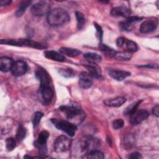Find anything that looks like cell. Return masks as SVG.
I'll return each mask as SVG.
<instances>
[{"mask_svg": "<svg viewBox=\"0 0 159 159\" xmlns=\"http://www.w3.org/2000/svg\"><path fill=\"white\" fill-rule=\"evenodd\" d=\"M70 17L68 12L63 8L57 7L50 11L47 14V22L51 26L62 25L69 22Z\"/></svg>", "mask_w": 159, "mask_h": 159, "instance_id": "1", "label": "cell"}, {"mask_svg": "<svg viewBox=\"0 0 159 159\" xmlns=\"http://www.w3.org/2000/svg\"><path fill=\"white\" fill-rule=\"evenodd\" d=\"M0 43L1 44L17 47H27L37 49H45L47 48L45 45L39 42L28 39H2Z\"/></svg>", "mask_w": 159, "mask_h": 159, "instance_id": "2", "label": "cell"}, {"mask_svg": "<svg viewBox=\"0 0 159 159\" xmlns=\"http://www.w3.org/2000/svg\"><path fill=\"white\" fill-rule=\"evenodd\" d=\"M51 122L58 129L66 132L70 137H73L75 135L77 127L75 124L66 120H58L57 119H52Z\"/></svg>", "mask_w": 159, "mask_h": 159, "instance_id": "3", "label": "cell"}, {"mask_svg": "<svg viewBox=\"0 0 159 159\" xmlns=\"http://www.w3.org/2000/svg\"><path fill=\"white\" fill-rule=\"evenodd\" d=\"M71 145V141L66 136H59L55 140L53 145L54 150L57 153H62L68 151Z\"/></svg>", "mask_w": 159, "mask_h": 159, "instance_id": "4", "label": "cell"}, {"mask_svg": "<svg viewBox=\"0 0 159 159\" xmlns=\"http://www.w3.org/2000/svg\"><path fill=\"white\" fill-rule=\"evenodd\" d=\"M48 137V132L47 130H43L39 134L38 138L34 143L35 146L39 150V153L42 155H45L47 154V141Z\"/></svg>", "mask_w": 159, "mask_h": 159, "instance_id": "5", "label": "cell"}, {"mask_svg": "<svg viewBox=\"0 0 159 159\" xmlns=\"http://www.w3.org/2000/svg\"><path fill=\"white\" fill-rule=\"evenodd\" d=\"M39 91L42 102L45 105L50 104L54 96L53 90L51 85L40 84Z\"/></svg>", "mask_w": 159, "mask_h": 159, "instance_id": "6", "label": "cell"}, {"mask_svg": "<svg viewBox=\"0 0 159 159\" xmlns=\"http://www.w3.org/2000/svg\"><path fill=\"white\" fill-rule=\"evenodd\" d=\"M59 109L65 113L68 120H73L83 114L80 108L74 106H61L59 107Z\"/></svg>", "mask_w": 159, "mask_h": 159, "instance_id": "7", "label": "cell"}, {"mask_svg": "<svg viewBox=\"0 0 159 159\" xmlns=\"http://www.w3.org/2000/svg\"><path fill=\"white\" fill-rule=\"evenodd\" d=\"M50 5L45 1H39L32 5L31 12L35 16H43L50 12Z\"/></svg>", "mask_w": 159, "mask_h": 159, "instance_id": "8", "label": "cell"}, {"mask_svg": "<svg viewBox=\"0 0 159 159\" xmlns=\"http://www.w3.org/2000/svg\"><path fill=\"white\" fill-rule=\"evenodd\" d=\"M149 116L147 111L140 109L135 111L130 116V122L134 125H137L147 119Z\"/></svg>", "mask_w": 159, "mask_h": 159, "instance_id": "9", "label": "cell"}, {"mask_svg": "<svg viewBox=\"0 0 159 159\" xmlns=\"http://www.w3.org/2000/svg\"><path fill=\"white\" fill-rule=\"evenodd\" d=\"M27 64L22 60L14 61L13 66L11 70V73L14 76H20L24 75L27 71Z\"/></svg>", "mask_w": 159, "mask_h": 159, "instance_id": "10", "label": "cell"}, {"mask_svg": "<svg viewBox=\"0 0 159 159\" xmlns=\"http://www.w3.org/2000/svg\"><path fill=\"white\" fill-rule=\"evenodd\" d=\"M35 75L41 85H51L50 76L44 68L42 67L37 68L35 72Z\"/></svg>", "mask_w": 159, "mask_h": 159, "instance_id": "11", "label": "cell"}, {"mask_svg": "<svg viewBox=\"0 0 159 159\" xmlns=\"http://www.w3.org/2000/svg\"><path fill=\"white\" fill-rule=\"evenodd\" d=\"M157 25V20H147L141 24L140 27V31L143 34L150 33L156 29Z\"/></svg>", "mask_w": 159, "mask_h": 159, "instance_id": "12", "label": "cell"}, {"mask_svg": "<svg viewBox=\"0 0 159 159\" xmlns=\"http://www.w3.org/2000/svg\"><path fill=\"white\" fill-rule=\"evenodd\" d=\"M91 77L88 72H81L79 75L78 84L82 89H88L93 85Z\"/></svg>", "mask_w": 159, "mask_h": 159, "instance_id": "13", "label": "cell"}, {"mask_svg": "<svg viewBox=\"0 0 159 159\" xmlns=\"http://www.w3.org/2000/svg\"><path fill=\"white\" fill-rule=\"evenodd\" d=\"M131 14L130 10L125 6H119L112 9L111 14L114 17H128Z\"/></svg>", "mask_w": 159, "mask_h": 159, "instance_id": "14", "label": "cell"}, {"mask_svg": "<svg viewBox=\"0 0 159 159\" xmlns=\"http://www.w3.org/2000/svg\"><path fill=\"white\" fill-rule=\"evenodd\" d=\"M142 19H143L142 17H140L137 16H129L127 17V19L125 21L122 22L119 24L120 28L123 30L129 31L132 29L133 24L139 22Z\"/></svg>", "mask_w": 159, "mask_h": 159, "instance_id": "15", "label": "cell"}, {"mask_svg": "<svg viewBox=\"0 0 159 159\" xmlns=\"http://www.w3.org/2000/svg\"><path fill=\"white\" fill-rule=\"evenodd\" d=\"M108 75L115 80L122 81L127 77L129 76L130 75V73L124 70L110 69L108 70Z\"/></svg>", "mask_w": 159, "mask_h": 159, "instance_id": "16", "label": "cell"}, {"mask_svg": "<svg viewBox=\"0 0 159 159\" xmlns=\"http://www.w3.org/2000/svg\"><path fill=\"white\" fill-rule=\"evenodd\" d=\"M84 66L88 70V73L92 78L101 79L102 78L100 68L96 64L88 63V64L84 65Z\"/></svg>", "mask_w": 159, "mask_h": 159, "instance_id": "17", "label": "cell"}, {"mask_svg": "<svg viewBox=\"0 0 159 159\" xmlns=\"http://www.w3.org/2000/svg\"><path fill=\"white\" fill-rule=\"evenodd\" d=\"M14 60L8 57H2L0 58V70L3 72H7L11 71L13 65Z\"/></svg>", "mask_w": 159, "mask_h": 159, "instance_id": "18", "label": "cell"}, {"mask_svg": "<svg viewBox=\"0 0 159 159\" xmlns=\"http://www.w3.org/2000/svg\"><path fill=\"white\" fill-rule=\"evenodd\" d=\"M44 55L47 58L56 61L63 62L65 60V58L62 54L54 50H47L44 52Z\"/></svg>", "mask_w": 159, "mask_h": 159, "instance_id": "19", "label": "cell"}, {"mask_svg": "<svg viewBox=\"0 0 159 159\" xmlns=\"http://www.w3.org/2000/svg\"><path fill=\"white\" fill-rule=\"evenodd\" d=\"M121 47L124 48L125 50V52H128L130 53H134L138 50V46L137 43L135 42L127 39L125 37Z\"/></svg>", "mask_w": 159, "mask_h": 159, "instance_id": "20", "label": "cell"}, {"mask_svg": "<svg viewBox=\"0 0 159 159\" xmlns=\"http://www.w3.org/2000/svg\"><path fill=\"white\" fill-rule=\"evenodd\" d=\"M126 101V99L124 97H117L113 99H106L104 101L105 105L109 107H118L121 106Z\"/></svg>", "mask_w": 159, "mask_h": 159, "instance_id": "21", "label": "cell"}, {"mask_svg": "<svg viewBox=\"0 0 159 159\" xmlns=\"http://www.w3.org/2000/svg\"><path fill=\"white\" fill-rule=\"evenodd\" d=\"M59 51H60V53L62 54L63 56H67L72 58L76 57L81 53V52L78 49L68 48V47H61L59 49Z\"/></svg>", "mask_w": 159, "mask_h": 159, "instance_id": "22", "label": "cell"}, {"mask_svg": "<svg viewBox=\"0 0 159 159\" xmlns=\"http://www.w3.org/2000/svg\"><path fill=\"white\" fill-rule=\"evenodd\" d=\"M83 57L86 60L88 63H89L97 64L101 62L102 60L101 56L96 53H92V52L86 53L84 54Z\"/></svg>", "mask_w": 159, "mask_h": 159, "instance_id": "23", "label": "cell"}, {"mask_svg": "<svg viewBox=\"0 0 159 159\" xmlns=\"http://www.w3.org/2000/svg\"><path fill=\"white\" fill-rule=\"evenodd\" d=\"M99 48L101 52H102L106 56L109 57H114L116 51L112 49V48L108 47L106 44H103L101 42L99 45Z\"/></svg>", "mask_w": 159, "mask_h": 159, "instance_id": "24", "label": "cell"}, {"mask_svg": "<svg viewBox=\"0 0 159 159\" xmlns=\"http://www.w3.org/2000/svg\"><path fill=\"white\" fill-rule=\"evenodd\" d=\"M142 101V100H138L133 103H132L131 104H130L129 106H128L124 111V114L126 116L129 115L130 116L132 114H133L135 111L137 110V108L139 106V104H140V102Z\"/></svg>", "mask_w": 159, "mask_h": 159, "instance_id": "25", "label": "cell"}, {"mask_svg": "<svg viewBox=\"0 0 159 159\" xmlns=\"http://www.w3.org/2000/svg\"><path fill=\"white\" fill-rule=\"evenodd\" d=\"M31 4V1H23L20 3V6L17 8V11H16L15 15L16 17H20L23 15L24 12L25 11L26 9L29 7V6Z\"/></svg>", "mask_w": 159, "mask_h": 159, "instance_id": "26", "label": "cell"}, {"mask_svg": "<svg viewBox=\"0 0 159 159\" xmlns=\"http://www.w3.org/2000/svg\"><path fill=\"white\" fill-rule=\"evenodd\" d=\"M76 18L77 20V27L79 30H81L84 25L85 24V19L84 15L79 11H76L75 12Z\"/></svg>", "mask_w": 159, "mask_h": 159, "instance_id": "27", "label": "cell"}, {"mask_svg": "<svg viewBox=\"0 0 159 159\" xmlns=\"http://www.w3.org/2000/svg\"><path fill=\"white\" fill-rule=\"evenodd\" d=\"M132 57L131 53L128 52H116L114 58L118 60L124 61V60H129Z\"/></svg>", "mask_w": 159, "mask_h": 159, "instance_id": "28", "label": "cell"}, {"mask_svg": "<svg viewBox=\"0 0 159 159\" xmlns=\"http://www.w3.org/2000/svg\"><path fill=\"white\" fill-rule=\"evenodd\" d=\"M27 134V130L22 125H20L16 133V139L17 141H21L26 136Z\"/></svg>", "mask_w": 159, "mask_h": 159, "instance_id": "29", "label": "cell"}, {"mask_svg": "<svg viewBox=\"0 0 159 159\" xmlns=\"http://www.w3.org/2000/svg\"><path fill=\"white\" fill-rule=\"evenodd\" d=\"M104 154L101 151L97 150H90L89 152L88 153V156H87L88 158H92V159H94V158L102 159V158H104Z\"/></svg>", "mask_w": 159, "mask_h": 159, "instance_id": "30", "label": "cell"}, {"mask_svg": "<svg viewBox=\"0 0 159 159\" xmlns=\"http://www.w3.org/2000/svg\"><path fill=\"white\" fill-rule=\"evenodd\" d=\"M43 114L41 112H36L34 113L33 118H32V124L34 127H36L39 125L42 117H43Z\"/></svg>", "mask_w": 159, "mask_h": 159, "instance_id": "31", "label": "cell"}, {"mask_svg": "<svg viewBox=\"0 0 159 159\" xmlns=\"http://www.w3.org/2000/svg\"><path fill=\"white\" fill-rule=\"evenodd\" d=\"M59 72L61 75L66 78H71L75 76V72L71 68H61Z\"/></svg>", "mask_w": 159, "mask_h": 159, "instance_id": "32", "label": "cell"}, {"mask_svg": "<svg viewBox=\"0 0 159 159\" xmlns=\"http://www.w3.org/2000/svg\"><path fill=\"white\" fill-rule=\"evenodd\" d=\"M6 148L9 151H11L16 147V140L12 137H9L6 140Z\"/></svg>", "mask_w": 159, "mask_h": 159, "instance_id": "33", "label": "cell"}, {"mask_svg": "<svg viewBox=\"0 0 159 159\" xmlns=\"http://www.w3.org/2000/svg\"><path fill=\"white\" fill-rule=\"evenodd\" d=\"M124 124V122L122 119H118L113 121L112 122V127L114 129L117 130L121 129Z\"/></svg>", "mask_w": 159, "mask_h": 159, "instance_id": "34", "label": "cell"}, {"mask_svg": "<svg viewBox=\"0 0 159 159\" xmlns=\"http://www.w3.org/2000/svg\"><path fill=\"white\" fill-rule=\"evenodd\" d=\"M94 25L95 28L96 29V37L98 39V40L100 42H101L102 41V34H103V32H102V28H101V27L99 24H98L96 23H94Z\"/></svg>", "mask_w": 159, "mask_h": 159, "instance_id": "35", "label": "cell"}, {"mask_svg": "<svg viewBox=\"0 0 159 159\" xmlns=\"http://www.w3.org/2000/svg\"><path fill=\"white\" fill-rule=\"evenodd\" d=\"M129 158L132 159H139V158H142V156L139 152H134L130 154V155L129 156Z\"/></svg>", "mask_w": 159, "mask_h": 159, "instance_id": "36", "label": "cell"}, {"mask_svg": "<svg viewBox=\"0 0 159 159\" xmlns=\"http://www.w3.org/2000/svg\"><path fill=\"white\" fill-rule=\"evenodd\" d=\"M152 114L157 117L159 116V106L158 105H156L155 106L153 107L152 109Z\"/></svg>", "mask_w": 159, "mask_h": 159, "instance_id": "37", "label": "cell"}, {"mask_svg": "<svg viewBox=\"0 0 159 159\" xmlns=\"http://www.w3.org/2000/svg\"><path fill=\"white\" fill-rule=\"evenodd\" d=\"M140 68L141 67H143V68H158V65H155V64H147L146 65H142V66H139Z\"/></svg>", "mask_w": 159, "mask_h": 159, "instance_id": "38", "label": "cell"}, {"mask_svg": "<svg viewBox=\"0 0 159 159\" xmlns=\"http://www.w3.org/2000/svg\"><path fill=\"white\" fill-rule=\"evenodd\" d=\"M11 3V1L9 0H1L0 1V5L1 6H8Z\"/></svg>", "mask_w": 159, "mask_h": 159, "instance_id": "39", "label": "cell"}, {"mask_svg": "<svg viewBox=\"0 0 159 159\" xmlns=\"http://www.w3.org/2000/svg\"><path fill=\"white\" fill-rule=\"evenodd\" d=\"M107 141L108 142L109 145H110L111 146V145H112V141H111V139L110 138H109V137H107Z\"/></svg>", "mask_w": 159, "mask_h": 159, "instance_id": "40", "label": "cell"}]
</instances>
